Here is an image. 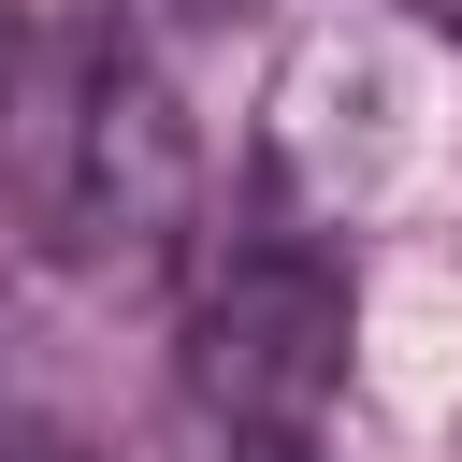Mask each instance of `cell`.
I'll return each mask as SVG.
<instances>
[{"instance_id":"6da1fadb","label":"cell","mask_w":462,"mask_h":462,"mask_svg":"<svg viewBox=\"0 0 462 462\" xmlns=\"http://www.w3.org/2000/svg\"><path fill=\"white\" fill-rule=\"evenodd\" d=\"M462 188V43L419 29L404 0L303 29L274 72V202L303 231H375Z\"/></svg>"},{"instance_id":"7a4b0ae2","label":"cell","mask_w":462,"mask_h":462,"mask_svg":"<svg viewBox=\"0 0 462 462\" xmlns=\"http://www.w3.org/2000/svg\"><path fill=\"white\" fill-rule=\"evenodd\" d=\"M346 260L303 231V217H260L245 245L202 260V303H188V404L217 433V462H318L332 404H346Z\"/></svg>"},{"instance_id":"3957f363","label":"cell","mask_w":462,"mask_h":462,"mask_svg":"<svg viewBox=\"0 0 462 462\" xmlns=\"http://www.w3.org/2000/svg\"><path fill=\"white\" fill-rule=\"evenodd\" d=\"M58 202H72V231H87V245H130V260H159V245L188 231L202 159H188V116H173V87H159V58H144V43H101V58H87Z\"/></svg>"},{"instance_id":"277c9868","label":"cell","mask_w":462,"mask_h":462,"mask_svg":"<svg viewBox=\"0 0 462 462\" xmlns=\"http://www.w3.org/2000/svg\"><path fill=\"white\" fill-rule=\"evenodd\" d=\"M404 14H419V29H448V43H462V0H404Z\"/></svg>"},{"instance_id":"5b68a950","label":"cell","mask_w":462,"mask_h":462,"mask_svg":"<svg viewBox=\"0 0 462 462\" xmlns=\"http://www.w3.org/2000/svg\"><path fill=\"white\" fill-rule=\"evenodd\" d=\"M173 14H260V0H173Z\"/></svg>"}]
</instances>
